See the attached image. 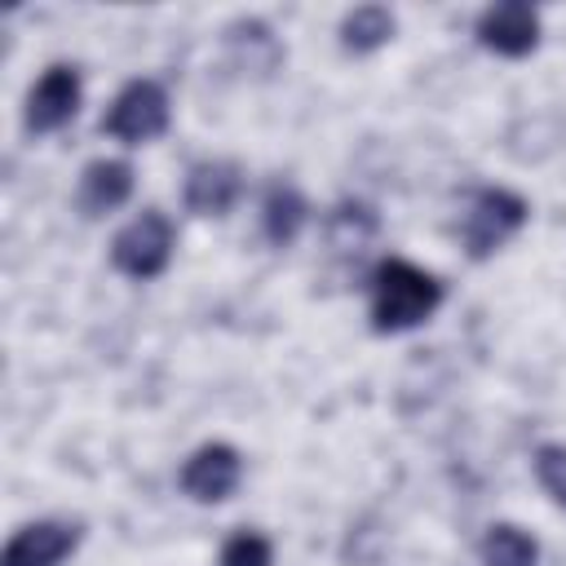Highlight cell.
Segmentation results:
<instances>
[{"instance_id": "7c38bea8", "label": "cell", "mask_w": 566, "mask_h": 566, "mask_svg": "<svg viewBox=\"0 0 566 566\" xmlns=\"http://www.w3.org/2000/svg\"><path fill=\"white\" fill-rule=\"evenodd\" d=\"M398 18L385 4H358L340 18V49L345 53H376L394 40Z\"/></svg>"}, {"instance_id": "6da1fadb", "label": "cell", "mask_w": 566, "mask_h": 566, "mask_svg": "<svg viewBox=\"0 0 566 566\" xmlns=\"http://www.w3.org/2000/svg\"><path fill=\"white\" fill-rule=\"evenodd\" d=\"M447 287L438 274L402 261V256H385L371 279H367V318H371V332L380 336H402L420 323H429L442 305Z\"/></svg>"}, {"instance_id": "30bf717a", "label": "cell", "mask_w": 566, "mask_h": 566, "mask_svg": "<svg viewBox=\"0 0 566 566\" xmlns=\"http://www.w3.org/2000/svg\"><path fill=\"white\" fill-rule=\"evenodd\" d=\"M133 181H137V177H133V164H128V159H93V164H84L80 186H75V208H80V217L97 221V217L124 208V203L133 199Z\"/></svg>"}, {"instance_id": "4fadbf2b", "label": "cell", "mask_w": 566, "mask_h": 566, "mask_svg": "<svg viewBox=\"0 0 566 566\" xmlns=\"http://www.w3.org/2000/svg\"><path fill=\"white\" fill-rule=\"evenodd\" d=\"M478 562L482 566H539V544L517 522H495L478 539Z\"/></svg>"}, {"instance_id": "7a4b0ae2", "label": "cell", "mask_w": 566, "mask_h": 566, "mask_svg": "<svg viewBox=\"0 0 566 566\" xmlns=\"http://www.w3.org/2000/svg\"><path fill=\"white\" fill-rule=\"evenodd\" d=\"M531 217V203L504 186H482L469 195L464 217H460V243L469 252V261H486L495 256Z\"/></svg>"}, {"instance_id": "9a60e30c", "label": "cell", "mask_w": 566, "mask_h": 566, "mask_svg": "<svg viewBox=\"0 0 566 566\" xmlns=\"http://www.w3.org/2000/svg\"><path fill=\"white\" fill-rule=\"evenodd\" d=\"M226 44L248 62V71H261V75L283 62V49H279L274 31H270L261 18H239V22H230V27H226Z\"/></svg>"}, {"instance_id": "ba28073f", "label": "cell", "mask_w": 566, "mask_h": 566, "mask_svg": "<svg viewBox=\"0 0 566 566\" xmlns=\"http://www.w3.org/2000/svg\"><path fill=\"white\" fill-rule=\"evenodd\" d=\"M80 535H84L80 522H57V517L27 522L9 535L0 566H62L80 548Z\"/></svg>"}, {"instance_id": "3957f363", "label": "cell", "mask_w": 566, "mask_h": 566, "mask_svg": "<svg viewBox=\"0 0 566 566\" xmlns=\"http://www.w3.org/2000/svg\"><path fill=\"white\" fill-rule=\"evenodd\" d=\"M168 124H172V102H168V88L159 84V80H128L115 97H111V106H106V115H102V133L111 137V142H124V146H146V142H155V137H164L168 133Z\"/></svg>"}, {"instance_id": "8992f818", "label": "cell", "mask_w": 566, "mask_h": 566, "mask_svg": "<svg viewBox=\"0 0 566 566\" xmlns=\"http://www.w3.org/2000/svg\"><path fill=\"white\" fill-rule=\"evenodd\" d=\"M181 491L195 500V504H221L239 491L243 482V455L230 447V442H203L199 451L186 455L181 473H177Z\"/></svg>"}, {"instance_id": "52a82bcc", "label": "cell", "mask_w": 566, "mask_h": 566, "mask_svg": "<svg viewBox=\"0 0 566 566\" xmlns=\"http://www.w3.org/2000/svg\"><path fill=\"white\" fill-rule=\"evenodd\" d=\"M539 31H544L539 27V9H531L526 0L491 4V9L478 13V27H473L478 44L491 49V53H500V57H526V53H535Z\"/></svg>"}, {"instance_id": "5b68a950", "label": "cell", "mask_w": 566, "mask_h": 566, "mask_svg": "<svg viewBox=\"0 0 566 566\" xmlns=\"http://www.w3.org/2000/svg\"><path fill=\"white\" fill-rule=\"evenodd\" d=\"M80 97H84V80H80V71L66 66V62H53V66L31 84V93H27V111H22L27 133H35V137L57 133L62 124L75 119Z\"/></svg>"}, {"instance_id": "e0dca14e", "label": "cell", "mask_w": 566, "mask_h": 566, "mask_svg": "<svg viewBox=\"0 0 566 566\" xmlns=\"http://www.w3.org/2000/svg\"><path fill=\"white\" fill-rule=\"evenodd\" d=\"M535 478L553 504L566 509V442H544L535 451Z\"/></svg>"}, {"instance_id": "5bb4252c", "label": "cell", "mask_w": 566, "mask_h": 566, "mask_svg": "<svg viewBox=\"0 0 566 566\" xmlns=\"http://www.w3.org/2000/svg\"><path fill=\"white\" fill-rule=\"evenodd\" d=\"M323 230H327V243H332L336 252H354V256H358V252L376 239L380 221H376V208H371V203L345 199V203H336V208L327 212Z\"/></svg>"}, {"instance_id": "8fae6325", "label": "cell", "mask_w": 566, "mask_h": 566, "mask_svg": "<svg viewBox=\"0 0 566 566\" xmlns=\"http://www.w3.org/2000/svg\"><path fill=\"white\" fill-rule=\"evenodd\" d=\"M310 226V203L292 181H274L261 199V234L270 248H292Z\"/></svg>"}, {"instance_id": "9c48e42d", "label": "cell", "mask_w": 566, "mask_h": 566, "mask_svg": "<svg viewBox=\"0 0 566 566\" xmlns=\"http://www.w3.org/2000/svg\"><path fill=\"white\" fill-rule=\"evenodd\" d=\"M243 195V168L234 159H199L186 172L181 203L195 217H226Z\"/></svg>"}, {"instance_id": "277c9868", "label": "cell", "mask_w": 566, "mask_h": 566, "mask_svg": "<svg viewBox=\"0 0 566 566\" xmlns=\"http://www.w3.org/2000/svg\"><path fill=\"white\" fill-rule=\"evenodd\" d=\"M172 243H177L172 221H168L159 208H142V212L111 239V265H115L124 279L150 283V279H159V274L168 270Z\"/></svg>"}, {"instance_id": "2e32d148", "label": "cell", "mask_w": 566, "mask_h": 566, "mask_svg": "<svg viewBox=\"0 0 566 566\" xmlns=\"http://www.w3.org/2000/svg\"><path fill=\"white\" fill-rule=\"evenodd\" d=\"M217 566H274V544L261 531H234L221 544Z\"/></svg>"}]
</instances>
